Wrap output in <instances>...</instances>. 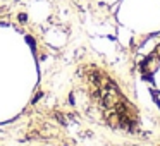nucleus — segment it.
I'll list each match as a JSON object with an SVG mask.
<instances>
[{
    "mask_svg": "<svg viewBox=\"0 0 160 146\" xmlns=\"http://www.w3.org/2000/svg\"><path fill=\"white\" fill-rule=\"evenodd\" d=\"M42 96H43V91H38V93H36L35 96H33L31 103H33V105H35V103H38V100H40V98H42Z\"/></svg>",
    "mask_w": 160,
    "mask_h": 146,
    "instance_id": "obj_5",
    "label": "nucleus"
},
{
    "mask_svg": "<svg viewBox=\"0 0 160 146\" xmlns=\"http://www.w3.org/2000/svg\"><path fill=\"white\" fill-rule=\"evenodd\" d=\"M18 21L21 22V24H26V22H28V14H24V12L18 14Z\"/></svg>",
    "mask_w": 160,
    "mask_h": 146,
    "instance_id": "obj_4",
    "label": "nucleus"
},
{
    "mask_svg": "<svg viewBox=\"0 0 160 146\" xmlns=\"http://www.w3.org/2000/svg\"><path fill=\"white\" fill-rule=\"evenodd\" d=\"M143 79H145V81H153V77H152V74H150V72H146V74H143Z\"/></svg>",
    "mask_w": 160,
    "mask_h": 146,
    "instance_id": "obj_6",
    "label": "nucleus"
},
{
    "mask_svg": "<svg viewBox=\"0 0 160 146\" xmlns=\"http://www.w3.org/2000/svg\"><path fill=\"white\" fill-rule=\"evenodd\" d=\"M53 117H55L57 120H59V124H62V125H67L66 115H62V114H60V112H55V114H53Z\"/></svg>",
    "mask_w": 160,
    "mask_h": 146,
    "instance_id": "obj_3",
    "label": "nucleus"
},
{
    "mask_svg": "<svg viewBox=\"0 0 160 146\" xmlns=\"http://www.w3.org/2000/svg\"><path fill=\"white\" fill-rule=\"evenodd\" d=\"M107 119H108V124H110L114 129L119 127V114H117V112H112V114L108 115Z\"/></svg>",
    "mask_w": 160,
    "mask_h": 146,
    "instance_id": "obj_2",
    "label": "nucleus"
},
{
    "mask_svg": "<svg viewBox=\"0 0 160 146\" xmlns=\"http://www.w3.org/2000/svg\"><path fill=\"white\" fill-rule=\"evenodd\" d=\"M69 103H71V105H74V95H72V93L69 95Z\"/></svg>",
    "mask_w": 160,
    "mask_h": 146,
    "instance_id": "obj_7",
    "label": "nucleus"
},
{
    "mask_svg": "<svg viewBox=\"0 0 160 146\" xmlns=\"http://www.w3.org/2000/svg\"><path fill=\"white\" fill-rule=\"evenodd\" d=\"M114 108H115V112H117L119 115H122V114H129V105L128 103H124V101H115V105H114Z\"/></svg>",
    "mask_w": 160,
    "mask_h": 146,
    "instance_id": "obj_1",
    "label": "nucleus"
}]
</instances>
